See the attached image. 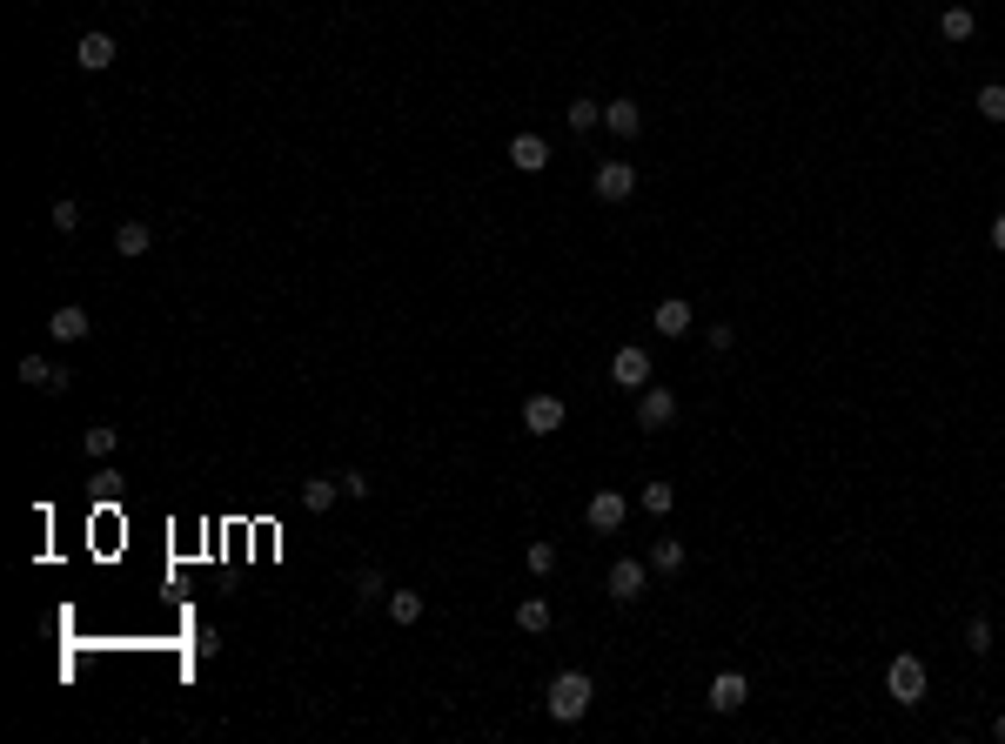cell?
Listing matches in <instances>:
<instances>
[{
    "mask_svg": "<svg viewBox=\"0 0 1005 744\" xmlns=\"http://www.w3.org/2000/svg\"><path fill=\"white\" fill-rule=\"evenodd\" d=\"M369 490H376V483H369L362 470H342V496H369Z\"/></svg>",
    "mask_w": 1005,
    "mask_h": 744,
    "instance_id": "31",
    "label": "cell"
},
{
    "mask_svg": "<svg viewBox=\"0 0 1005 744\" xmlns=\"http://www.w3.org/2000/svg\"><path fill=\"white\" fill-rule=\"evenodd\" d=\"M691 302H684V295H670V302H657V316H650V329H657V336H684V329H691Z\"/></svg>",
    "mask_w": 1005,
    "mask_h": 744,
    "instance_id": "16",
    "label": "cell"
},
{
    "mask_svg": "<svg viewBox=\"0 0 1005 744\" xmlns=\"http://www.w3.org/2000/svg\"><path fill=\"white\" fill-rule=\"evenodd\" d=\"M81 450H88V456H114V429L108 423H88V429H81Z\"/></svg>",
    "mask_w": 1005,
    "mask_h": 744,
    "instance_id": "26",
    "label": "cell"
},
{
    "mask_svg": "<svg viewBox=\"0 0 1005 744\" xmlns=\"http://www.w3.org/2000/svg\"><path fill=\"white\" fill-rule=\"evenodd\" d=\"M885 691H892L905 711L912 704H925V657H912V651H898L892 664H885Z\"/></svg>",
    "mask_w": 1005,
    "mask_h": 744,
    "instance_id": "2",
    "label": "cell"
},
{
    "mask_svg": "<svg viewBox=\"0 0 1005 744\" xmlns=\"http://www.w3.org/2000/svg\"><path fill=\"white\" fill-rule=\"evenodd\" d=\"M27 389H47V396H61L67 389V369H54V362H41V356H21V369H14Z\"/></svg>",
    "mask_w": 1005,
    "mask_h": 744,
    "instance_id": "12",
    "label": "cell"
},
{
    "mask_svg": "<svg viewBox=\"0 0 1005 744\" xmlns=\"http://www.w3.org/2000/svg\"><path fill=\"white\" fill-rule=\"evenodd\" d=\"M523 429H530V436H557V429H563V403H557V396H530V403H523Z\"/></svg>",
    "mask_w": 1005,
    "mask_h": 744,
    "instance_id": "11",
    "label": "cell"
},
{
    "mask_svg": "<svg viewBox=\"0 0 1005 744\" xmlns=\"http://www.w3.org/2000/svg\"><path fill=\"white\" fill-rule=\"evenodd\" d=\"M376 597H389V577L369 564V570H356V604H376Z\"/></svg>",
    "mask_w": 1005,
    "mask_h": 744,
    "instance_id": "24",
    "label": "cell"
},
{
    "mask_svg": "<svg viewBox=\"0 0 1005 744\" xmlns=\"http://www.w3.org/2000/svg\"><path fill=\"white\" fill-rule=\"evenodd\" d=\"M583 517H590V530H603V537H610V530H624L630 503H624L617 490H597V496H590V510H583Z\"/></svg>",
    "mask_w": 1005,
    "mask_h": 744,
    "instance_id": "10",
    "label": "cell"
},
{
    "mask_svg": "<svg viewBox=\"0 0 1005 744\" xmlns=\"http://www.w3.org/2000/svg\"><path fill=\"white\" fill-rule=\"evenodd\" d=\"M992 248H999V255H1005V208H999V215H992Z\"/></svg>",
    "mask_w": 1005,
    "mask_h": 744,
    "instance_id": "32",
    "label": "cell"
},
{
    "mask_svg": "<svg viewBox=\"0 0 1005 744\" xmlns=\"http://www.w3.org/2000/svg\"><path fill=\"white\" fill-rule=\"evenodd\" d=\"M972 108H979L985 121H1005V81H985V88L972 94Z\"/></svg>",
    "mask_w": 1005,
    "mask_h": 744,
    "instance_id": "23",
    "label": "cell"
},
{
    "mask_svg": "<svg viewBox=\"0 0 1005 744\" xmlns=\"http://www.w3.org/2000/svg\"><path fill=\"white\" fill-rule=\"evenodd\" d=\"M510 161L523 175H543V168H550V141L536 135V128H523V135H510Z\"/></svg>",
    "mask_w": 1005,
    "mask_h": 744,
    "instance_id": "9",
    "label": "cell"
},
{
    "mask_svg": "<svg viewBox=\"0 0 1005 744\" xmlns=\"http://www.w3.org/2000/svg\"><path fill=\"white\" fill-rule=\"evenodd\" d=\"M335 496H342V476H309V483H302V510H309V517H322Z\"/></svg>",
    "mask_w": 1005,
    "mask_h": 744,
    "instance_id": "17",
    "label": "cell"
},
{
    "mask_svg": "<svg viewBox=\"0 0 1005 744\" xmlns=\"http://www.w3.org/2000/svg\"><path fill=\"white\" fill-rule=\"evenodd\" d=\"M650 570L677 577V570H684V543H677V537H657V543H650Z\"/></svg>",
    "mask_w": 1005,
    "mask_h": 744,
    "instance_id": "21",
    "label": "cell"
},
{
    "mask_svg": "<svg viewBox=\"0 0 1005 744\" xmlns=\"http://www.w3.org/2000/svg\"><path fill=\"white\" fill-rule=\"evenodd\" d=\"M523 564H530V577H550V570H557V543H530Z\"/></svg>",
    "mask_w": 1005,
    "mask_h": 744,
    "instance_id": "27",
    "label": "cell"
},
{
    "mask_svg": "<svg viewBox=\"0 0 1005 744\" xmlns=\"http://www.w3.org/2000/svg\"><path fill=\"white\" fill-rule=\"evenodd\" d=\"M47 222L61 228V235H74V228H81V202H74V195H61V202L47 208Z\"/></svg>",
    "mask_w": 1005,
    "mask_h": 744,
    "instance_id": "25",
    "label": "cell"
},
{
    "mask_svg": "<svg viewBox=\"0 0 1005 744\" xmlns=\"http://www.w3.org/2000/svg\"><path fill=\"white\" fill-rule=\"evenodd\" d=\"M677 423V396L670 389H637V429H670Z\"/></svg>",
    "mask_w": 1005,
    "mask_h": 744,
    "instance_id": "6",
    "label": "cell"
},
{
    "mask_svg": "<svg viewBox=\"0 0 1005 744\" xmlns=\"http://www.w3.org/2000/svg\"><path fill=\"white\" fill-rule=\"evenodd\" d=\"M992 738H999V744H1005V711H999V718H992Z\"/></svg>",
    "mask_w": 1005,
    "mask_h": 744,
    "instance_id": "33",
    "label": "cell"
},
{
    "mask_svg": "<svg viewBox=\"0 0 1005 744\" xmlns=\"http://www.w3.org/2000/svg\"><path fill=\"white\" fill-rule=\"evenodd\" d=\"M965 651H972V657L992 651V617H972V624H965Z\"/></svg>",
    "mask_w": 1005,
    "mask_h": 744,
    "instance_id": "28",
    "label": "cell"
},
{
    "mask_svg": "<svg viewBox=\"0 0 1005 744\" xmlns=\"http://www.w3.org/2000/svg\"><path fill=\"white\" fill-rule=\"evenodd\" d=\"M47 329H54V342H81L94 322H88V309H81V302H61V309L47 316Z\"/></svg>",
    "mask_w": 1005,
    "mask_h": 744,
    "instance_id": "15",
    "label": "cell"
},
{
    "mask_svg": "<svg viewBox=\"0 0 1005 744\" xmlns=\"http://www.w3.org/2000/svg\"><path fill=\"white\" fill-rule=\"evenodd\" d=\"M128 7H148V0H128Z\"/></svg>",
    "mask_w": 1005,
    "mask_h": 744,
    "instance_id": "34",
    "label": "cell"
},
{
    "mask_svg": "<svg viewBox=\"0 0 1005 744\" xmlns=\"http://www.w3.org/2000/svg\"><path fill=\"white\" fill-rule=\"evenodd\" d=\"M563 121H570V135H590V128H603V101H590V94H577V101L563 108Z\"/></svg>",
    "mask_w": 1005,
    "mask_h": 744,
    "instance_id": "18",
    "label": "cell"
},
{
    "mask_svg": "<svg viewBox=\"0 0 1005 744\" xmlns=\"http://www.w3.org/2000/svg\"><path fill=\"white\" fill-rule=\"evenodd\" d=\"M744 698H751V684H744V671H717V677H711V711H717V718H731V711H744Z\"/></svg>",
    "mask_w": 1005,
    "mask_h": 744,
    "instance_id": "8",
    "label": "cell"
},
{
    "mask_svg": "<svg viewBox=\"0 0 1005 744\" xmlns=\"http://www.w3.org/2000/svg\"><path fill=\"white\" fill-rule=\"evenodd\" d=\"M637 503H644L650 517H664L670 503H677V490H670V483H644V496H637Z\"/></svg>",
    "mask_w": 1005,
    "mask_h": 744,
    "instance_id": "29",
    "label": "cell"
},
{
    "mask_svg": "<svg viewBox=\"0 0 1005 744\" xmlns=\"http://www.w3.org/2000/svg\"><path fill=\"white\" fill-rule=\"evenodd\" d=\"M637 195V168L630 161H603L597 168V202H630Z\"/></svg>",
    "mask_w": 1005,
    "mask_h": 744,
    "instance_id": "7",
    "label": "cell"
},
{
    "mask_svg": "<svg viewBox=\"0 0 1005 744\" xmlns=\"http://www.w3.org/2000/svg\"><path fill=\"white\" fill-rule=\"evenodd\" d=\"M114 248L134 262V255H148V248H155V228H148V222H121V228H114Z\"/></svg>",
    "mask_w": 1005,
    "mask_h": 744,
    "instance_id": "19",
    "label": "cell"
},
{
    "mask_svg": "<svg viewBox=\"0 0 1005 744\" xmlns=\"http://www.w3.org/2000/svg\"><path fill=\"white\" fill-rule=\"evenodd\" d=\"M650 584V564H637V557H617L610 564V577H603V590H610V604H637Z\"/></svg>",
    "mask_w": 1005,
    "mask_h": 744,
    "instance_id": "3",
    "label": "cell"
},
{
    "mask_svg": "<svg viewBox=\"0 0 1005 744\" xmlns=\"http://www.w3.org/2000/svg\"><path fill=\"white\" fill-rule=\"evenodd\" d=\"M704 342H711L717 356H724V349H731V342H737V329H731V322H711V329H704Z\"/></svg>",
    "mask_w": 1005,
    "mask_h": 744,
    "instance_id": "30",
    "label": "cell"
},
{
    "mask_svg": "<svg viewBox=\"0 0 1005 744\" xmlns=\"http://www.w3.org/2000/svg\"><path fill=\"white\" fill-rule=\"evenodd\" d=\"M114 54H121V47H114V34L88 27V34L74 41V68H88V74H108V68H114Z\"/></svg>",
    "mask_w": 1005,
    "mask_h": 744,
    "instance_id": "5",
    "label": "cell"
},
{
    "mask_svg": "<svg viewBox=\"0 0 1005 744\" xmlns=\"http://www.w3.org/2000/svg\"><path fill=\"white\" fill-rule=\"evenodd\" d=\"M516 631L543 637V631H550V604H543V597H523V604H516Z\"/></svg>",
    "mask_w": 1005,
    "mask_h": 744,
    "instance_id": "20",
    "label": "cell"
},
{
    "mask_svg": "<svg viewBox=\"0 0 1005 744\" xmlns=\"http://www.w3.org/2000/svg\"><path fill=\"white\" fill-rule=\"evenodd\" d=\"M603 128L617 141H637V128H644V108L637 101H603Z\"/></svg>",
    "mask_w": 1005,
    "mask_h": 744,
    "instance_id": "14",
    "label": "cell"
},
{
    "mask_svg": "<svg viewBox=\"0 0 1005 744\" xmlns=\"http://www.w3.org/2000/svg\"><path fill=\"white\" fill-rule=\"evenodd\" d=\"M590 698H597L590 671H557L550 691H543V711H550L557 724H577V718H590Z\"/></svg>",
    "mask_w": 1005,
    "mask_h": 744,
    "instance_id": "1",
    "label": "cell"
},
{
    "mask_svg": "<svg viewBox=\"0 0 1005 744\" xmlns=\"http://www.w3.org/2000/svg\"><path fill=\"white\" fill-rule=\"evenodd\" d=\"M610 383L617 389H650V349L644 342H624V349L610 356Z\"/></svg>",
    "mask_w": 1005,
    "mask_h": 744,
    "instance_id": "4",
    "label": "cell"
},
{
    "mask_svg": "<svg viewBox=\"0 0 1005 744\" xmlns=\"http://www.w3.org/2000/svg\"><path fill=\"white\" fill-rule=\"evenodd\" d=\"M972 34H979V14H972V7H945V14H938V41L945 47H965Z\"/></svg>",
    "mask_w": 1005,
    "mask_h": 744,
    "instance_id": "13",
    "label": "cell"
},
{
    "mask_svg": "<svg viewBox=\"0 0 1005 744\" xmlns=\"http://www.w3.org/2000/svg\"><path fill=\"white\" fill-rule=\"evenodd\" d=\"M389 617H396V624H416V617H423V590H389Z\"/></svg>",
    "mask_w": 1005,
    "mask_h": 744,
    "instance_id": "22",
    "label": "cell"
}]
</instances>
